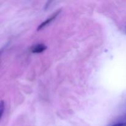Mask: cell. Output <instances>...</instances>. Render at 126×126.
I'll list each match as a JSON object with an SVG mask.
<instances>
[{
	"instance_id": "6da1fadb",
	"label": "cell",
	"mask_w": 126,
	"mask_h": 126,
	"mask_svg": "<svg viewBox=\"0 0 126 126\" xmlns=\"http://www.w3.org/2000/svg\"><path fill=\"white\" fill-rule=\"evenodd\" d=\"M60 11H57V12H55L54 14L52 15V16L49 17V18H48L45 21V22H43V23H42L39 26V27L38 28V30H41L42 28H43L44 27H45L48 24H49V23H50V22L53 20L55 19V17H56L57 16V15L60 13Z\"/></svg>"
},
{
	"instance_id": "7a4b0ae2",
	"label": "cell",
	"mask_w": 126,
	"mask_h": 126,
	"mask_svg": "<svg viewBox=\"0 0 126 126\" xmlns=\"http://www.w3.org/2000/svg\"><path fill=\"white\" fill-rule=\"evenodd\" d=\"M47 47L44 44H38L32 48V52L33 53H41L46 49Z\"/></svg>"
},
{
	"instance_id": "3957f363",
	"label": "cell",
	"mask_w": 126,
	"mask_h": 126,
	"mask_svg": "<svg viewBox=\"0 0 126 126\" xmlns=\"http://www.w3.org/2000/svg\"><path fill=\"white\" fill-rule=\"evenodd\" d=\"M3 110H4V103L2 101H1V118H2V114H3Z\"/></svg>"
},
{
	"instance_id": "277c9868",
	"label": "cell",
	"mask_w": 126,
	"mask_h": 126,
	"mask_svg": "<svg viewBox=\"0 0 126 126\" xmlns=\"http://www.w3.org/2000/svg\"><path fill=\"white\" fill-rule=\"evenodd\" d=\"M112 126H126V121L123 122V123H117V124H114V125Z\"/></svg>"
}]
</instances>
